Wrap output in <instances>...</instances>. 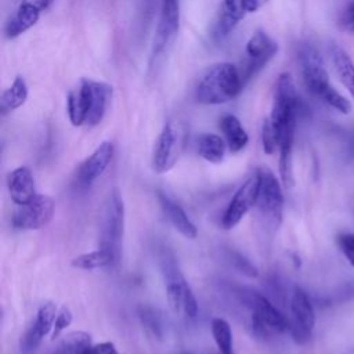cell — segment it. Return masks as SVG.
I'll list each match as a JSON object with an SVG mask.
<instances>
[{
    "instance_id": "6da1fadb",
    "label": "cell",
    "mask_w": 354,
    "mask_h": 354,
    "mask_svg": "<svg viewBox=\"0 0 354 354\" xmlns=\"http://www.w3.org/2000/svg\"><path fill=\"white\" fill-rule=\"evenodd\" d=\"M300 111L301 101L297 94L293 77L289 72H282L275 83L272 108L268 116V120L277 136L281 165H292L295 127Z\"/></svg>"
},
{
    "instance_id": "7a4b0ae2",
    "label": "cell",
    "mask_w": 354,
    "mask_h": 354,
    "mask_svg": "<svg viewBox=\"0 0 354 354\" xmlns=\"http://www.w3.org/2000/svg\"><path fill=\"white\" fill-rule=\"evenodd\" d=\"M111 98V84L83 77L79 86L68 94L66 109L71 123L76 127L97 126L104 119Z\"/></svg>"
},
{
    "instance_id": "3957f363",
    "label": "cell",
    "mask_w": 354,
    "mask_h": 354,
    "mask_svg": "<svg viewBox=\"0 0 354 354\" xmlns=\"http://www.w3.org/2000/svg\"><path fill=\"white\" fill-rule=\"evenodd\" d=\"M297 59L307 90L337 112L350 113L351 104L332 86L319 51L313 44L303 43L297 48Z\"/></svg>"
},
{
    "instance_id": "277c9868",
    "label": "cell",
    "mask_w": 354,
    "mask_h": 354,
    "mask_svg": "<svg viewBox=\"0 0 354 354\" xmlns=\"http://www.w3.org/2000/svg\"><path fill=\"white\" fill-rule=\"evenodd\" d=\"M245 88L238 65L216 62L198 77L194 88L195 100L203 105H220L235 100Z\"/></svg>"
},
{
    "instance_id": "5b68a950",
    "label": "cell",
    "mask_w": 354,
    "mask_h": 354,
    "mask_svg": "<svg viewBox=\"0 0 354 354\" xmlns=\"http://www.w3.org/2000/svg\"><path fill=\"white\" fill-rule=\"evenodd\" d=\"M124 228V206L118 189H112L105 202L101 221L100 248L111 252L119 261Z\"/></svg>"
},
{
    "instance_id": "8992f818",
    "label": "cell",
    "mask_w": 354,
    "mask_h": 354,
    "mask_svg": "<svg viewBox=\"0 0 354 354\" xmlns=\"http://www.w3.org/2000/svg\"><path fill=\"white\" fill-rule=\"evenodd\" d=\"M278 43L264 30L253 32L245 46L243 59L238 68L245 86L277 55Z\"/></svg>"
},
{
    "instance_id": "52a82bcc",
    "label": "cell",
    "mask_w": 354,
    "mask_h": 354,
    "mask_svg": "<svg viewBox=\"0 0 354 354\" xmlns=\"http://www.w3.org/2000/svg\"><path fill=\"white\" fill-rule=\"evenodd\" d=\"M184 148V133L174 122H167L158 136L152 153L155 173H167L178 160Z\"/></svg>"
},
{
    "instance_id": "ba28073f",
    "label": "cell",
    "mask_w": 354,
    "mask_h": 354,
    "mask_svg": "<svg viewBox=\"0 0 354 354\" xmlns=\"http://www.w3.org/2000/svg\"><path fill=\"white\" fill-rule=\"evenodd\" d=\"M249 304L252 307V328L256 336L268 337L271 333L289 330V319L264 296L252 295Z\"/></svg>"
},
{
    "instance_id": "9c48e42d",
    "label": "cell",
    "mask_w": 354,
    "mask_h": 354,
    "mask_svg": "<svg viewBox=\"0 0 354 354\" xmlns=\"http://www.w3.org/2000/svg\"><path fill=\"white\" fill-rule=\"evenodd\" d=\"M315 325L314 307L308 295L299 286L293 289L290 299L289 332L297 344H306L313 335Z\"/></svg>"
},
{
    "instance_id": "30bf717a",
    "label": "cell",
    "mask_w": 354,
    "mask_h": 354,
    "mask_svg": "<svg viewBox=\"0 0 354 354\" xmlns=\"http://www.w3.org/2000/svg\"><path fill=\"white\" fill-rule=\"evenodd\" d=\"M260 188V170L253 171L248 180L238 188L232 199L230 201L223 218L221 227L224 230H232L246 216V213L257 203Z\"/></svg>"
},
{
    "instance_id": "8fae6325",
    "label": "cell",
    "mask_w": 354,
    "mask_h": 354,
    "mask_svg": "<svg viewBox=\"0 0 354 354\" xmlns=\"http://www.w3.org/2000/svg\"><path fill=\"white\" fill-rule=\"evenodd\" d=\"M55 210V202L48 195H36L25 205H17L12 212V225L17 230H40L46 227Z\"/></svg>"
},
{
    "instance_id": "7c38bea8",
    "label": "cell",
    "mask_w": 354,
    "mask_h": 354,
    "mask_svg": "<svg viewBox=\"0 0 354 354\" xmlns=\"http://www.w3.org/2000/svg\"><path fill=\"white\" fill-rule=\"evenodd\" d=\"M260 170V188L257 196V207L261 214L274 227H278L282 221L283 213V194L282 187L275 174L270 169Z\"/></svg>"
},
{
    "instance_id": "4fadbf2b",
    "label": "cell",
    "mask_w": 354,
    "mask_h": 354,
    "mask_svg": "<svg viewBox=\"0 0 354 354\" xmlns=\"http://www.w3.org/2000/svg\"><path fill=\"white\" fill-rule=\"evenodd\" d=\"M180 29V0H162L151 50V65L171 43Z\"/></svg>"
},
{
    "instance_id": "5bb4252c",
    "label": "cell",
    "mask_w": 354,
    "mask_h": 354,
    "mask_svg": "<svg viewBox=\"0 0 354 354\" xmlns=\"http://www.w3.org/2000/svg\"><path fill=\"white\" fill-rule=\"evenodd\" d=\"M53 0H22L4 25L7 39H15L33 28Z\"/></svg>"
},
{
    "instance_id": "9a60e30c",
    "label": "cell",
    "mask_w": 354,
    "mask_h": 354,
    "mask_svg": "<svg viewBox=\"0 0 354 354\" xmlns=\"http://www.w3.org/2000/svg\"><path fill=\"white\" fill-rule=\"evenodd\" d=\"M58 310L54 303H46L40 306V308L36 313L35 321L21 339L19 347L22 354H33L36 351L43 337L53 330Z\"/></svg>"
},
{
    "instance_id": "2e32d148",
    "label": "cell",
    "mask_w": 354,
    "mask_h": 354,
    "mask_svg": "<svg viewBox=\"0 0 354 354\" xmlns=\"http://www.w3.org/2000/svg\"><path fill=\"white\" fill-rule=\"evenodd\" d=\"M113 158V144L111 141H102L94 152L84 159L77 170V178L82 185H90L97 180L105 169L109 166Z\"/></svg>"
},
{
    "instance_id": "e0dca14e",
    "label": "cell",
    "mask_w": 354,
    "mask_h": 354,
    "mask_svg": "<svg viewBox=\"0 0 354 354\" xmlns=\"http://www.w3.org/2000/svg\"><path fill=\"white\" fill-rule=\"evenodd\" d=\"M7 188L15 205H25L37 195L33 174L26 166H19L8 173Z\"/></svg>"
},
{
    "instance_id": "ac0fdd59",
    "label": "cell",
    "mask_w": 354,
    "mask_h": 354,
    "mask_svg": "<svg viewBox=\"0 0 354 354\" xmlns=\"http://www.w3.org/2000/svg\"><path fill=\"white\" fill-rule=\"evenodd\" d=\"M246 14L243 0H223L213 28V37L216 40L225 39Z\"/></svg>"
},
{
    "instance_id": "d6986e66",
    "label": "cell",
    "mask_w": 354,
    "mask_h": 354,
    "mask_svg": "<svg viewBox=\"0 0 354 354\" xmlns=\"http://www.w3.org/2000/svg\"><path fill=\"white\" fill-rule=\"evenodd\" d=\"M158 199L160 203V207L166 216V218L170 221V224L185 238L188 239H194L198 235V230L195 227V224L191 221V218L187 216V213L184 212V209L176 203L174 201H171L167 195L159 192L158 194Z\"/></svg>"
},
{
    "instance_id": "ffe728a7",
    "label": "cell",
    "mask_w": 354,
    "mask_h": 354,
    "mask_svg": "<svg viewBox=\"0 0 354 354\" xmlns=\"http://www.w3.org/2000/svg\"><path fill=\"white\" fill-rule=\"evenodd\" d=\"M218 126L231 152H239L248 145L249 136L243 129L241 120L235 115L225 113L224 116H221Z\"/></svg>"
},
{
    "instance_id": "44dd1931",
    "label": "cell",
    "mask_w": 354,
    "mask_h": 354,
    "mask_svg": "<svg viewBox=\"0 0 354 354\" xmlns=\"http://www.w3.org/2000/svg\"><path fill=\"white\" fill-rule=\"evenodd\" d=\"M28 94H29V90H28L26 80L24 79V76L17 75L11 82V84L1 93V97H0L1 113L3 115L10 113L18 109L19 106H22L28 100Z\"/></svg>"
},
{
    "instance_id": "7402d4cb",
    "label": "cell",
    "mask_w": 354,
    "mask_h": 354,
    "mask_svg": "<svg viewBox=\"0 0 354 354\" xmlns=\"http://www.w3.org/2000/svg\"><path fill=\"white\" fill-rule=\"evenodd\" d=\"M330 58L333 68L339 76V80L347 88V91L354 100V61L337 44L330 46Z\"/></svg>"
},
{
    "instance_id": "603a6c76",
    "label": "cell",
    "mask_w": 354,
    "mask_h": 354,
    "mask_svg": "<svg viewBox=\"0 0 354 354\" xmlns=\"http://www.w3.org/2000/svg\"><path fill=\"white\" fill-rule=\"evenodd\" d=\"M227 142L223 137L213 133H203L196 140V149L199 156L210 163H220L224 159Z\"/></svg>"
},
{
    "instance_id": "cb8c5ba5",
    "label": "cell",
    "mask_w": 354,
    "mask_h": 354,
    "mask_svg": "<svg viewBox=\"0 0 354 354\" xmlns=\"http://www.w3.org/2000/svg\"><path fill=\"white\" fill-rule=\"evenodd\" d=\"M165 275H166V297L169 301V306L174 313H178L183 310V296H184V288L187 285L184 277L178 272L174 264H167L165 267Z\"/></svg>"
},
{
    "instance_id": "d4e9b609",
    "label": "cell",
    "mask_w": 354,
    "mask_h": 354,
    "mask_svg": "<svg viewBox=\"0 0 354 354\" xmlns=\"http://www.w3.org/2000/svg\"><path fill=\"white\" fill-rule=\"evenodd\" d=\"M91 344V335L88 332L73 330L58 342L51 354H83Z\"/></svg>"
},
{
    "instance_id": "484cf974",
    "label": "cell",
    "mask_w": 354,
    "mask_h": 354,
    "mask_svg": "<svg viewBox=\"0 0 354 354\" xmlns=\"http://www.w3.org/2000/svg\"><path fill=\"white\" fill-rule=\"evenodd\" d=\"M115 263H118V260L115 259V256L111 252H108L106 249L98 248L97 250L83 253V254L75 257L71 264H72V267L80 268V270H95V268L111 267Z\"/></svg>"
},
{
    "instance_id": "4316f807",
    "label": "cell",
    "mask_w": 354,
    "mask_h": 354,
    "mask_svg": "<svg viewBox=\"0 0 354 354\" xmlns=\"http://www.w3.org/2000/svg\"><path fill=\"white\" fill-rule=\"evenodd\" d=\"M212 335L220 354H234L232 350V330L224 318L212 319Z\"/></svg>"
},
{
    "instance_id": "83f0119b",
    "label": "cell",
    "mask_w": 354,
    "mask_h": 354,
    "mask_svg": "<svg viewBox=\"0 0 354 354\" xmlns=\"http://www.w3.org/2000/svg\"><path fill=\"white\" fill-rule=\"evenodd\" d=\"M138 311V317L141 319V324L158 339L162 337V326H160V321L159 317L156 315L155 310L148 307V306H140L137 308Z\"/></svg>"
},
{
    "instance_id": "f1b7e54d",
    "label": "cell",
    "mask_w": 354,
    "mask_h": 354,
    "mask_svg": "<svg viewBox=\"0 0 354 354\" xmlns=\"http://www.w3.org/2000/svg\"><path fill=\"white\" fill-rule=\"evenodd\" d=\"M336 245L350 263L354 267V234L353 232H342L336 236Z\"/></svg>"
},
{
    "instance_id": "f546056e",
    "label": "cell",
    "mask_w": 354,
    "mask_h": 354,
    "mask_svg": "<svg viewBox=\"0 0 354 354\" xmlns=\"http://www.w3.org/2000/svg\"><path fill=\"white\" fill-rule=\"evenodd\" d=\"M261 142H263V149L267 155H271L278 149L277 136L274 133V129L268 118L263 122V126H261Z\"/></svg>"
},
{
    "instance_id": "4dcf8cb0",
    "label": "cell",
    "mask_w": 354,
    "mask_h": 354,
    "mask_svg": "<svg viewBox=\"0 0 354 354\" xmlns=\"http://www.w3.org/2000/svg\"><path fill=\"white\" fill-rule=\"evenodd\" d=\"M72 319H73L72 311L66 306H62L58 310V314L55 317L54 326H53V330H51V339L55 340L72 324Z\"/></svg>"
},
{
    "instance_id": "1f68e13d",
    "label": "cell",
    "mask_w": 354,
    "mask_h": 354,
    "mask_svg": "<svg viewBox=\"0 0 354 354\" xmlns=\"http://www.w3.org/2000/svg\"><path fill=\"white\" fill-rule=\"evenodd\" d=\"M183 311L188 318H195L198 315V303L196 299L187 283L184 288V296H183Z\"/></svg>"
},
{
    "instance_id": "d6a6232c",
    "label": "cell",
    "mask_w": 354,
    "mask_h": 354,
    "mask_svg": "<svg viewBox=\"0 0 354 354\" xmlns=\"http://www.w3.org/2000/svg\"><path fill=\"white\" fill-rule=\"evenodd\" d=\"M83 354H119V351L112 342H102L91 344Z\"/></svg>"
},
{
    "instance_id": "836d02e7",
    "label": "cell",
    "mask_w": 354,
    "mask_h": 354,
    "mask_svg": "<svg viewBox=\"0 0 354 354\" xmlns=\"http://www.w3.org/2000/svg\"><path fill=\"white\" fill-rule=\"evenodd\" d=\"M340 26L350 33H354V0L346 7L340 17Z\"/></svg>"
},
{
    "instance_id": "e575fe53",
    "label": "cell",
    "mask_w": 354,
    "mask_h": 354,
    "mask_svg": "<svg viewBox=\"0 0 354 354\" xmlns=\"http://www.w3.org/2000/svg\"><path fill=\"white\" fill-rule=\"evenodd\" d=\"M268 0H243L246 12H256L259 11Z\"/></svg>"
}]
</instances>
